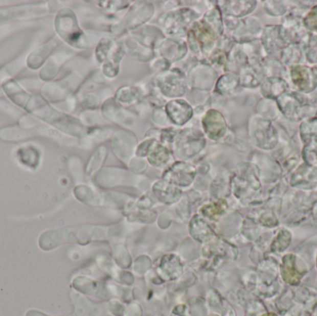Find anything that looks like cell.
<instances>
[{"mask_svg": "<svg viewBox=\"0 0 317 316\" xmlns=\"http://www.w3.org/2000/svg\"><path fill=\"white\" fill-rule=\"evenodd\" d=\"M18 63H19V60L16 61L15 64L8 65V67H6L4 69L0 71V84L2 82L4 83L6 81H8L9 79H7V78H9L11 75H14L17 73L18 69L20 68V66L22 67V65L18 64Z\"/></svg>", "mask_w": 317, "mask_h": 316, "instance_id": "5b68a950", "label": "cell"}, {"mask_svg": "<svg viewBox=\"0 0 317 316\" xmlns=\"http://www.w3.org/2000/svg\"><path fill=\"white\" fill-rule=\"evenodd\" d=\"M21 27H24V25H7V26H1L0 27V40L3 39L5 36L10 35L16 30L20 29Z\"/></svg>", "mask_w": 317, "mask_h": 316, "instance_id": "8992f818", "label": "cell"}, {"mask_svg": "<svg viewBox=\"0 0 317 316\" xmlns=\"http://www.w3.org/2000/svg\"><path fill=\"white\" fill-rule=\"evenodd\" d=\"M1 96H2V91L0 90V97H1Z\"/></svg>", "mask_w": 317, "mask_h": 316, "instance_id": "52a82bcc", "label": "cell"}, {"mask_svg": "<svg viewBox=\"0 0 317 316\" xmlns=\"http://www.w3.org/2000/svg\"><path fill=\"white\" fill-rule=\"evenodd\" d=\"M287 261L285 260V263H284V277L285 278H287V281L291 282L293 280L297 282L296 280V277H298L297 271L295 269V265H294V261H293L292 257L286 258Z\"/></svg>", "mask_w": 317, "mask_h": 316, "instance_id": "277c9868", "label": "cell"}, {"mask_svg": "<svg viewBox=\"0 0 317 316\" xmlns=\"http://www.w3.org/2000/svg\"><path fill=\"white\" fill-rule=\"evenodd\" d=\"M48 13L47 6L22 5L0 9V27L13 20H26L41 17Z\"/></svg>", "mask_w": 317, "mask_h": 316, "instance_id": "6da1fadb", "label": "cell"}, {"mask_svg": "<svg viewBox=\"0 0 317 316\" xmlns=\"http://www.w3.org/2000/svg\"><path fill=\"white\" fill-rule=\"evenodd\" d=\"M46 127H41L40 125L35 126L34 128H19V127H8L2 129L0 131V138L7 141H17L20 139L33 138L41 134H48V131H46Z\"/></svg>", "mask_w": 317, "mask_h": 316, "instance_id": "7a4b0ae2", "label": "cell"}, {"mask_svg": "<svg viewBox=\"0 0 317 316\" xmlns=\"http://www.w3.org/2000/svg\"><path fill=\"white\" fill-rule=\"evenodd\" d=\"M56 44H57V42L55 40H52L34 50L27 58V65L30 67L31 69H38L40 66L43 64L47 57L50 54V52L56 47Z\"/></svg>", "mask_w": 317, "mask_h": 316, "instance_id": "3957f363", "label": "cell"}]
</instances>
